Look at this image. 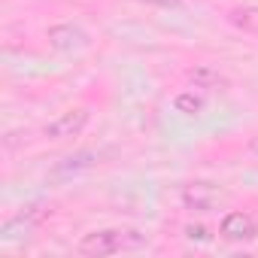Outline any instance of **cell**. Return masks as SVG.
<instances>
[{
  "label": "cell",
  "instance_id": "obj_1",
  "mask_svg": "<svg viewBox=\"0 0 258 258\" xmlns=\"http://www.w3.org/2000/svg\"><path fill=\"white\" fill-rule=\"evenodd\" d=\"M143 237H137V231H118V228H103V231H91L76 243L79 255L88 258H100V255H115L124 246H140Z\"/></svg>",
  "mask_w": 258,
  "mask_h": 258
},
{
  "label": "cell",
  "instance_id": "obj_2",
  "mask_svg": "<svg viewBox=\"0 0 258 258\" xmlns=\"http://www.w3.org/2000/svg\"><path fill=\"white\" fill-rule=\"evenodd\" d=\"M179 198L188 213H210L222 204V188L213 182H188V185H182Z\"/></svg>",
  "mask_w": 258,
  "mask_h": 258
},
{
  "label": "cell",
  "instance_id": "obj_3",
  "mask_svg": "<svg viewBox=\"0 0 258 258\" xmlns=\"http://www.w3.org/2000/svg\"><path fill=\"white\" fill-rule=\"evenodd\" d=\"M91 112L85 106H73L67 112H61L58 118H52L46 124V137L49 140H70V137H79L85 131V124H88Z\"/></svg>",
  "mask_w": 258,
  "mask_h": 258
},
{
  "label": "cell",
  "instance_id": "obj_4",
  "mask_svg": "<svg viewBox=\"0 0 258 258\" xmlns=\"http://www.w3.org/2000/svg\"><path fill=\"white\" fill-rule=\"evenodd\" d=\"M219 234L228 240V243H252L258 237V222L249 216V213H225L222 222H219Z\"/></svg>",
  "mask_w": 258,
  "mask_h": 258
},
{
  "label": "cell",
  "instance_id": "obj_5",
  "mask_svg": "<svg viewBox=\"0 0 258 258\" xmlns=\"http://www.w3.org/2000/svg\"><path fill=\"white\" fill-rule=\"evenodd\" d=\"M94 164H97V152L82 149V152H73V155L61 158V161L49 170V179H52V182H67V179L79 176L82 170H91Z\"/></svg>",
  "mask_w": 258,
  "mask_h": 258
},
{
  "label": "cell",
  "instance_id": "obj_6",
  "mask_svg": "<svg viewBox=\"0 0 258 258\" xmlns=\"http://www.w3.org/2000/svg\"><path fill=\"white\" fill-rule=\"evenodd\" d=\"M49 46L58 49V52H73V49L88 46V34L73 22H61V25L49 28Z\"/></svg>",
  "mask_w": 258,
  "mask_h": 258
},
{
  "label": "cell",
  "instance_id": "obj_7",
  "mask_svg": "<svg viewBox=\"0 0 258 258\" xmlns=\"http://www.w3.org/2000/svg\"><path fill=\"white\" fill-rule=\"evenodd\" d=\"M188 82H191L195 88H201V91H225V88H228V79H225L216 67H210V64L191 67V70H188Z\"/></svg>",
  "mask_w": 258,
  "mask_h": 258
},
{
  "label": "cell",
  "instance_id": "obj_8",
  "mask_svg": "<svg viewBox=\"0 0 258 258\" xmlns=\"http://www.w3.org/2000/svg\"><path fill=\"white\" fill-rule=\"evenodd\" d=\"M173 109L182 112V115H201V112L207 109V100H204V94H198L195 88H191V91H179V94L173 97Z\"/></svg>",
  "mask_w": 258,
  "mask_h": 258
},
{
  "label": "cell",
  "instance_id": "obj_9",
  "mask_svg": "<svg viewBox=\"0 0 258 258\" xmlns=\"http://www.w3.org/2000/svg\"><path fill=\"white\" fill-rule=\"evenodd\" d=\"M231 22L237 25V28H243V31H258V10H252V7H243V10H234L231 13Z\"/></svg>",
  "mask_w": 258,
  "mask_h": 258
},
{
  "label": "cell",
  "instance_id": "obj_10",
  "mask_svg": "<svg viewBox=\"0 0 258 258\" xmlns=\"http://www.w3.org/2000/svg\"><path fill=\"white\" fill-rule=\"evenodd\" d=\"M185 237L188 240H198V243H207L210 240V231H207V225H188L185 228Z\"/></svg>",
  "mask_w": 258,
  "mask_h": 258
},
{
  "label": "cell",
  "instance_id": "obj_11",
  "mask_svg": "<svg viewBox=\"0 0 258 258\" xmlns=\"http://www.w3.org/2000/svg\"><path fill=\"white\" fill-rule=\"evenodd\" d=\"M146 4H158V7H179L182 0H146Z\"/></svg>",
  "mask_w": 258,
  "mask_h": 258
}]
</instances>
